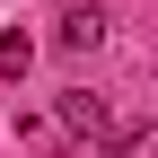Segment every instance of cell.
<instances>
[{
  "label": "cell",
  "mask_w": 158,
  "mask_h": 158,
  "mask_svg": "<svg viewBox=\"0 0 158 158\" xmlns=\"http://www.w3.org/2000/svg\"><path fill=\"white\" fill-rule=\"evenodd\" d=\"M62 44H70V53H88V44H106V9H97V0L62 18Z\"/></svg>",
  "instance_id": "obj_2"
},
{
  "label": "cell",
  "mask_w": 158,
  "mask_h": 158,
  "mask_svg": "<svg viewBox=\"0 0 158 158\" xmlns=\"http://www.w3.org/2000/svg\"><path fill=\"white\" fill-rule=\"evenodd\" d=\"M62 123L97 141V132H106V97H88V88H62Z\"/></svg>",
  "instance_id": "obj_1"
},
{
  "label": "cell",
  "mask_w": 158,
  "mask_h": 158,
  "mask_svg": "<svg viewBox=\"0 0 158 158\" xmlns=\"http://www.w3.org/2000/svg\"><path fill=\"white\" fill-rule=\"evenodd\" d=\"M27 62H35V44H27V35H0V79H18Z\"/></svg>",
  "instance_id": "obj_3"
}]
</instances>
